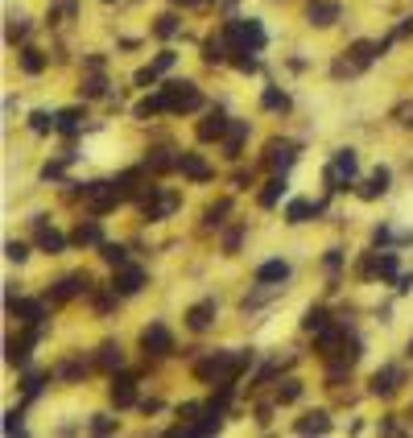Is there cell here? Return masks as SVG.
Masks as SVG:
<instances>
[{
    "instance_id": "5b68a950",
    "label": "cell",
    "mask_w": 413,
    "mask_h": 438,
    "mask_svg": "<svg viewBox=\"0 0 413 438\" xmlns=\"http://www.w3.org/2000/svg\"><path fill=\"white\" fill-rule=\"evenodd\" d=\"M37 335H41V327H37V323H29V331H25L21 339H8V344H4V360H8L12 368H21V364L29 360V348L37 344Z\"/></svg>"
},
{
    "instance_id": "b9f144b4",
    "label": "cell",
    "mask_w": 413,
    "mask_h": 438,
    "mask_svg": "<svg viewBox=\"0 0 413 438\" xmlns=\"http://www.w3.org/2000/svg\"><path fill=\"white\" fill-rule=\"evenodd\" d=\"M232 62H236V70H244V74H248V70H256V58H252V50H236V58H232Z\"/></svg>"
},
{
    "instance_id": "603a6c76",
    "label": "cell",
    "mask_w": 413,
    "mask_h": 438,
    "mask_svg": "<svg viewBox=\"0 0 413 438\" xmlns=\"http://www.w3.org/2000/svg\"><path fill=\"white\" fill-rule=\"evenodd\" d=\"M70 244H79V248H83V244H103V236H99V223H95V219L79 223V228L70 232Z\"/></svg>"
},
{
    "instance_id": "74e56055",
    "label": "cell",
    "mask_w": 413,
    "mask_h": 438,
    "mask_svg": "<svg viewBox=\"0 0 413 438\" xmlns=\"http://www.w3.org/2000/svg\"><path fill=\"white\" fill-rule=\"evenodd\" d=\"M261 103H265V108H273V112H277V108H281V112H285V108H290V99H285V95H281V91H277V87H269V91H265V95H261Z\"/></svg>"
},
{
    "instance_id": "83f0119b",
    "label": "cell",
    "mask_w": 413,
    "mask_h": 438,
    "mask_svg": "<svg viewBox=\"0 0 413 438\" xmlns=\"http://www.w3.org/2000/svg\"><path fill=\"white\" fill-rule=\"evenodd\" d=\"M244 137H248V120H232V128H228V157H240Z\"/></svg>"
},
{
    "instance_id": "9f6ffc18",
    "label": "cell",
    "mask_w": 413,
    "mask_h": 438,
    "mask_svg": "<svg viewBox=\"0 0 413 438\" xmlns=\"http://www.w3.org/2000/svg\"><path fill=\"white\" fill-rule=\"evenodd\" d=\"M178 414H182V418H194V414H203V406H199V401H186Z\"/></svg>"
},
{
    "instance_id": "5bb4252c",
    "label": "cell",
    "mask_w": 413,
    "mask_h": 438,
    "mask_svg": "<svg viewBox=\"0 0 413 438\" xmlns=\"http://www.w3.org/2000/svg\"><path fill=\"white\" fill-rule=\"evenodd\" d=\"M347 339V331L343 327H319L314 331V344H319V352H323V360H331L335 352H339V344Z\"/></svg>"
},
{
    "instance_id": "2e32d148",
    "label": "cell",
    "mask_w": 413,
    "mask_h": 438,
    "mask_svg": "<svg viewBox=\"0 0 413 438\" xmlns=\"http://www.w3.org/2000/svg\"><path fill=\"white\" fill-rule=\"evenodd\" d=\"M178 170H182L186 178H194V182H207V178H211V170H207V161H203L199 153H178Z\"/></svg>"
},
{
    "instance_id": "6da1fadb",
    "label": "cell",
    "mask_w": 413,
    "mask_h": 438,
    "mask_svg": "<svg viewBox=\"0 0 413 438\" xmlns=\"http://www.w3.org/2000/svg\"><path fill=\"white\" fill-rule=\"evenodd\" d=\"M223 37H228L232 50H252V54L265 50V41H269L265 29H261V21H252V17H248V21H228V25H223Z\"/></svg>"
},
{
    "instance_id": "f907efd6",
    "label": "cell",
    "mask_w": 413,
    "mask_h": 438,
    "mask_svg": "<svg viewBox=\"0 0 413 438\" xmlns=\"http://www.w3.org/2000/svg\"><path fill=\"white\" fill-rule=\"evenodd\" d=\"M25 33H29V25H25V21H12V25H8V41H21Z\"/></svg>"
},
{
    "instance_id": "f6af8a7d",
    "label": "cell",
    "mask_w": 413,
    "mask_h": 438,
    "mask_svg": "<svg viewBox=\"0 0 413 438\" xmlns=\"http://www.w3.org/2000/svg\"><path fill=\"white\" fill-rule=\"evenodd\" d=\"M21 430H25L21 410H8V414H4V435H21Z\"/></svg>"
},
{
    "instance_id": "ac0fdd59",
    "label": "cell",
    "mask_w": 413,
    "mask_h": 438,
    "mask_svg": "<svg viewBox=\"0 0 413 438\" xmlns=\"http://www.w3.org/2000/svg\"><path fill=\"white\" fill-rule=\"evenodd\" d=\"M285 277H290V265H285V261H265V265L256 269V281H261V286H281Z\"/></svg>"
},
{
    "instance_id": "bcb514c9",
    "label": "cell",
    "mask_w": 413,
    "mask_h": 438,
    "mask_svg": "<svg viewBox=\"0 0 413 438\" xmlns=\"http://www.w3.org/2000/svg\"><path fill=\"white\" fill-rule=\"evenodd\" d=\"M157 74H161L157 66H141V70H137V87H153V83H157Z\"/></svg>"
},
{
    "instance_id": "ba28073f",
    "label": "cell",
    "mask_w": 413,
    "mask_h": 438,
    "mask_svg": "<svg viewBox=\"0 0 413 438\" xmlns=\"http://www.w3.org/2000/svg\"><path fill=\"white\" fill-rule=\"evenodd\" d=\"M228 128H232V120L223 116V108H211L199 120V141H219V137H228Z\"/></svg>"
},
{
    "instance_id": "484cf974",
    "label": "cell",
    "mask_w": 413,
    "mask_h": 438,
    "mask_svg": "<svg viewBox=\"0 0 413 438\" xmlns=\"http://www.w3.org/2000/svg\"><path fill=\"white\" fill-rule=\"evenodd\" d=\"M21 70H25V74H41V70H46V54L33 50V46H25V50H21Z\"/></svg>"
},
{
    "instance_id": "d4e9b609",
    "label": "cell",
    "mask_w": 413,
    "mask_h": 438,
    "mask_svg": "<svg viewBox=\"0 0 413 438\" xmlns=\"http://www.w3.org/2000/svg\"><path fill=\"white\" fill-rule=\"evenodd\" d=\"M381 50H376V41H356L352 46V66L356 70H364V66H372V58H376Z\"/></svg>"
},
{
    "instance_id": "f1b7e54d",
    "label": "cell",
    "mask_w": 413,
    "mask_h": 438,
    "mask_svg": "<svg viewBox=\"0 0 413 438\" xmlns=\"http://www.w3.org/2000/svg\"><path fill=\"white\" fill-rule=\"evenodd\" d=\"M178 207V195H157L149 207H145V219H161V215H170Z\"/></svg>"
},
{
    "instance_id": "ee69618b",
    "label": "cell",
    "mask_w": 413,
    "mask_h": 438,
    "mask_svg": "<svg viewBox=\"0 0 413 438\" xmlns=\"http://www.w3.org/2000/svg\"><path fill=\"white\" fill-rule=\"evenodd\" d=\"M41 381H46V372H25V381H21V389H25V397H33V393L41 389Z\"/></svg>"
},
{
    "instance_id": "6125c7cd",
    "label": "cell",
    "mask_w": 413,
    "mask_h": 438,
    "mask_svg": "<svg viewBox=\"0 0 413 438\" xmlns=\"http://www.w3.org/2000/svg\"><path fill=\"white\" fill-rule=\"evenodd\" d=\"M103 4H112V0H103Z\"/></svg>"
},
{
    "instance_id": "d6986e66",
    "label": "cell",
    "mask_w": 413,
    "mask_h": 438,
    "mask_svg": "<svg viewBox=\"0 0 413 438\" xmlns=\"http://www.w3.org/2000/svg\"><path fill=\"white\" fill-rule=\"evenodd\" d=\"M385 190H389V170L381 166V170H376V174H372V178L360 186V199H364V203H372V199H381Z\"/></svg>"
},
{
    "instance_id": "d590c367",
    "label": "cell",
    "mask_w": 413,
    "mask_h": 438,
    "mask_svg": "<svg viewBox=\"0 0 413 438\" xmlns=\"http://www.w3.org/2000/svg\"><path fill=\"white\" fill-rule=\"evenodd\" d=\"M376 277H385V281H397V277H401V273H397V257H393V252H385V257H381Z\"/></svg>"
},
{
    "instance_id": "91938a15",
    "label": "cell",
    "mask_w": 413,
    "mask_h": 438,
    "mask_svg": "<svg viewBox=\"0 0 413 438\" xmlns=\"http://www.w3.org/2000/svg\"><path fill=\"white\" fill-rule=\"evenodd\" d=\"M170 4H203V0H170Z\"/></svg>"
},
{
    "instance_id": "94428289",
    "label": "cell",
    "mask_w": 413,
    "mask_h": 438,
    "mask_svg": "<svg viewBox=\"0 0 413 438\" xmlns=\"http://www.w3.org/2000/svg\"><path fill=\"white\" fill-rule=\"evenodd\" d=\"M410 360H413V344H410Z\"/></svg>"
},
{
    "instance_id": "30bf717a",
    "label": "cell",
    "mask_w": 413,
    "mask_h": 438,
    "mask_svg": "<svg viewBox=\"0 0 413 438\" xmlns=\"http://www.w3.org/2000/svg\"><path fill=\"white\" fill-rule=\"evenodd\" d=\"M306 21L319 25V29H323V25H335V21H339V4H335V0H310V4H306Z\"/></svg>"
},
{
    "instance_id": "ab89813d",
    "label": "cell",
    "mask_w": 413,
    "mask_h": 438,
    "mask_svg": "<svg viewBox=\"0 0 413 438\" xmlns=\"http://www.w3.org/2000/svg\"><path fill=\"white\" fill-rule=\"evenodd\" d=\"M302 327H306V331H319V327H327V310H319V306H314V310H306Z\"/></svg>"
},
{
    "instance_id": "7c38bea8",
    "label": "cell",
    "mask_w": 413,
    "mask_h": 438,
    "mask_svg": "<svg viewBox=\"0 0 413 438\" xmlns=\"http://www.w3.org/2000/svg\"><path fill=\"white\" fill-rule=\"evenodd\" d=\"M211 323H215V298H203V302H194L186 310V327L190 331H207Z\"/></svg>"
},
{
    "instance_id": "6f0895ef",
    "label": "cell",
    "mask_w": 413,
    "mask_h": 438,
    "mask_svg": "<svg viewBox=\"0 0 413 438\" xmlns=\"http://www.w3.org/2000/svg\"><path fill=\"white\" fill-rule=\"evenodd\" d=\"M397 290H401V294H410V290H413V273H401V277H397Z\"/></svg>"
},
{
    "instance_id": "ffe728a7",
    "label": "cell",
    "mask_w": 413,
    "mask_h": 438,
    "mask_svg": "<svg viewBox=\"0 0 413 438\" xmlns=\"http://www.w3.org/2000/svg\"><path fill=\"white\" fill-rule=\"evenodd\" d=\"M331 430V418L323 410H310L306 418H298V435H327Z\"/></svg>"
},
{
    "instance_id": "7dc6e473",
    "label": "cell",
    "mask_w": 413,
    "mask_h": 438,
    "mask_svg": "<svg viewBox=\"0 0 413 438\" xmlns=\"http://www.w3.org/2000/svg\"><path fill=\"white\" fill-rule=\"evenodd\" d=\"M83 372H87V364H62V368H58V377H62V381H79Z\"/></svg>"
},
{
    "instance_id": "60d3db41",
    "label": "cell",
    "mask_w": 413,
    "mask_h": 438,
    "mask_svg": "<svg viewBox=\"0 0 413 438\" xmlns=\"http://www.w3.org/2000/svg\"><path fill=\"white\" fill-rule=\"evenodd\" d=\"M91 430H95V435H112V430H116V418H112V414H95V418H91Z\"/></svg>"
},
{
    "instance_id": "4dcf8cb0",
    "label": "cell",
    "mask_w": 413,
    "mask_h": 438,
    "mask_svg": "<svg viewBox=\"0 0 413 438\" xmlns=\"http://www.w3.org/2000/svg\"><path fill=\"white\" fill-rule=\"evenodd\" d=\"M149 170H153V174H165V170H178V157H174L170 149H153V153H149Z\"/></svg>"
},
{
    "instance_id": "f35d334b",
    "label": "cell",
    "mask_w": 413,
    "mask_h": 438,
    "mask_svg": "<svg viewBox=\"0 0 413 438\" xmlns=\"http://www.w3.org/2000/svg\"><path fill=\"white\" fill-rule=\"evenodd\" d=\"M29 128H33V132H50V128H54V116H50V112H33V116H29Z\"/></svg>"
},
{
    "instance_id": "cb8c5ba5",
    "label": "cell",
    "mask_w": 413,
    "mask_h": 438,
    "mask_svg": "<svg viewBox=\"0 0 413 438\" xmlns=\"http://www.w3.org/2000/svg\"><path fill=\"white\" fill-rule=\"evenodd\" d=\"M95 364H99L103 372H116V368L124 364V352H120V344H103V348H99V356H95Z\"/></svg>"
},
{
    "instance_id": "52a82bcc",
    "label": "cell",
    "mask_w": 413,
    "mask_h": 438,
    "mask_svg": "<svg viewBox=\"0 0 413 438\" xmlns=\"http://www.w3.org/2000/svg\"><path fill=\"white\" fill-rule=\"evenodd\" d=\"M141 286H145V269H137V265H120V273L112 277V294H120V298H132Z\"/></svg>"
},
{
    "instance_id": "e575fe53",
    "label": "cell",
    "mask_w": 413,
    "mask_h": 438,
    "mask_svg": "<svg viewBox=\"0 0 413 438\" xmlns=\"http://www.w3.org/2000/svg\"><path fill=\"white\" fill-rule=\"evenodd\" d=\"M99 257H103V261H108V265H116V269H120V265H124V261H128V252H124V248H120V244H99Z\"/></svg>"
},
{
    "instance_id": "f5cc1de1",
    "label": "cell",
    "mask_w": 413,
    "mask_h": 438,
    "mask_svg": "<svg viewBox=\"0 0 413 438\" xmlns=\"http://www.w3.org/2000/svg\"><path fill=\"white\" fill-rule=\"evenodd\" d=\"M339 265H343V252H339V248H331V252H327V269H331V273H339Z\"/></svg>"
},
{
    "instance_id": "9a60e30c",
    "label": "cell",
    "mask_w": 413,
    "mask_h": 438,
    "mask_svg": "<svg viewBox=\"0 0 413 438\" xmlns=\"http://www.w3.org/2000/svg\"><path fill=\"white\" fill-rule=\"evenodd\" d=\"M132 401H137V381L132 377H116L112 381V406L116 410H128Z\"/></svg>"
},
{
    "instance_id": "8d00e7d4",
    "label": "cell",
    "mask_w": 413,
    "mask_h": 438,
    "mask_svg": "<svg viewBox=\"0 0 413 438\" xmlns=\"http://www.w3.org/2000/svg\"><path fill=\"white\" fill-rule=\"evenodd\" d=\"M153 33H157V37H174V33H178V17H174V12H165V17H157V25H153Z\"/></svg>"
},
{
    "instance_id": "680465c9",
    "label": "cell",
    "mask_w": 413,
    "mask_h": 438,
    "mask_svg": "<svg viewBox=\"0 0 413 438\" xmlns=\"http://www.w3.org/2000/svg\"><path fill=\"white\" fill-rule=\"evenodd\" d=\"M397 37H413V17H405V21L397 25Z\"/></svg>"
},
{
    "instance_id": "44dd1931",
    "label": "cell",
    "mask_w": 413,
    "mask_h": 438,
    "mask_svg": "<svg viewBox=\"0 0 413 438\" xmlns=\"http://www.w3.org/2000/svg\"><path fill=\"white\" fill-rule=\"evenodd\" d=\"M281 195H285V174H273V178L265 182V190H261V207H277Z\"/></svg>"
},
{
    "instance_id": "8992f818",
    "label": "cell",
    "mask_w": 413,
    "mask_h": 438,
    "mask_svg": "<svg viewBox=\"0 0 413 438\" xmlns=\"http://www.w3.org/2000/svg\"><path fill=\"white\" fill-rule=\"evenodd\" d=\"M294 157H298V145H294V141H269L265 161H269V170H273V174H285V170L294 166Z\"/></svg>"
},
{
    "instance_id": "836d02e7",
    "label": "cell",
    "mask_w": 413,
    "mask_h": 438,
    "mask_svg": "<svg viewBox=\"0 0 413 438\" xmlns=\"http://www.w3.org/2000/svg\"><path fill=\"white\" fill-rule=\"evenodd\" d=\"M79 91H83V95H87V99H99V95H103V91H108V83H103V79H99V70H95V74H91V79H83V87H79Z\"/></svg>"
},
{
    "instance_id": "277c9868",
    "label": "cell",
    "mask_w": 413,
    "mask_h": 438,
    "mask_svg": "<svg viewBox=\"0 0 413 438\" xmlns=\"http://www.w3.org/2000/svg\"><path fill=\"white\" fill-rule=\"evenodd\" d=\"M141 348H145V356L161 360V356H170V352H174V339H170V331H165L161 323H149V327L141 331Z\"/></svg>"
},
{
    "instance_id": "e0dca14e",
    "label": "cell",
    "mask_w": 413,
    "mask_h": 438,
    "mask_svg": "<svg viewBox=\"0 0 413 438\" xmlns=\"http://www.w3.org/2000/svg\"><path fill=\"white\" fill-rule=\"evenodd\" d=\"M33 228H37V248H41V252H62V248H66V236H62V232L41 228V219H33Z\"/></svg>"
},
{
    "instance_id": "3957f363",
    "label": "cell",
    "mask_w": 413,
    "mask_h": 438,
    "mask_svg": "<svg viewBox=\"0 0 413 438\" xmlns=\"http://www.w3.org/2000/svg\"><path fill=\"white\" fill-rule=\"evenodd\" d=\"M83 199L95 215H103L120 203V190H116V182H91V186H83Z\"/></svg>"
},
{
    "instance_id": "8fae6325",
    "label": "cell",
    "mask_w": 413,
    "mask_h": 438,
    "mask_svg": "<svg viewBox=\"0 0 413 438\" xmlns=\"http://www.w3.org/2000/svg\"><path fill=\"white\" fill-rule=\"evenodd\" d=\"M8 315L21 323H41L46 319V302H29V298H8Z\"/></svg>"
},
{
    "instance_id": "681fc988",
    "label": "cell",
    "mask_w": 413,
    "mask_h": 438,
    "mask_svg": "<svg viewBox=\"0 0 413 438\" xmlns=\"http://www.w3.org/2000/svg\"><path fill=\"white\" fill-rule=\"evenodd\" d=\"M376 265H381V252H376V257H364V261H360V277H372Z\"/></svg>"
},
{
    "instance_id": "7402d4cb",
    "label": "cell",
    "mask_w": 413,
    "mask_h": 438,
    "mask_svg": "<svg viewBox=\"0 0 413 438\" xmlns=\"http://www.w3.org/2000/svg\"><path fill=\"white\" fill-rule=\"evenodd\" d=\"M319 211H323L319 203H306V199H294V203L285 207V219H290V223H306V219H310V215H319Z\"/></svg>"
},
{
    "instance_id": "f546056e",
    "label": "cell",
    "mask_w": 413,
    "mask_h": 438,
    "mask_svg": "<svg viewBox=\"0 0 413 438\" xmlns=\"http://www.w3.org/2000/svg\"><path fill=\"white\" fill-rule=\"evenodd\" d=\"M223 50H228V37H223V33H219V37H207V41H203V58H207V62H211V66H215V62H223V58H228V54H223Z\"/></svg>"
},
{
    "instance_id": "c3c4849f",
    "label": "cell",
    "mask_w": 413,
    "mask_h": 438,
    "mask_svg": "<svg viewBox=\"0 0 413 438\" xmlns=\"http://www.w3.org/2000/svg\"><path fill=\"white\" fill-rule=\"evenodd\" d=\"M240 236H244V228H232V232L223 236V248H228V252H236V248H240Z\"/></svg>"
},
{
    "instance_id": "4fadbf2b",
    "label": "cell",
    "mask_w": 413,
    "mask_h": 438,
    "mask_svg": "<svg viewBox=\"0 0 413 438\" xmlns=\"http://www.w3.org/2000/svg\"><path fill=\"white\" fill-rule=\"evenodd\" d=\"M397 385H401V368H393V364H389V368H381V372L372 377L368 393H372V397H393V393H397Z\"/></svg>"
},
{
    "instance_id": "816d5d0a",
    "label": "cell",
    "mask_w": 413,
    "mask_h": 438,
    "mask_svg": "<svg viewBox=\"0 0 413 438\" xmlns=\"http://www.w3.org/2000/svg\"><path fill=\"white\" fill-rule=\"evenodd\" d=\"M174 58H178V54H174V50H161V54H157V62H153V66H157V70H170V66H174Z\"/></svg>"
},
{
    "instance_id": "4316f807",
    "label": "cell",
    "mask_w": 413,
    "mask_h": 438,
    "mask_svg": "<svg viewBox=\"0 0 413 438\" xmlns=\"http://www.w3.org/2000/svg\"><path fill=\"white\" fill-rule=\"evenodd\" d=\"M132 112H137V120H149V116L165 112V95H161V91H157V95H145V99H141V103H137Z\"/></svg>"
},
{
    "instance_id": "7a4b0ae2",
    "label": "cell",
    "mask_w": 413,
    "mask_h": 438,
    "mask_svg": "<svg viewBox=\"0 0 413 438\" xmlns=\"http://www.w3.org/2000/svg\"><path fill=\"white\" fill-rule=\"evenodd\" d=\"M161 95H165V112H194L199 103H203V95H199V87L194 83H165L161 87Z\"/></svg>"
},
{
    "instance_id": "11a10c76",
    "label": "cell",
    "mask_w": 413,
    "mask_h": 438,
    "mask_svg": "<svg viewBox=\"0 0 413 438\" xmlns=\"http://www.w3.org/2000/svg\"><path fill=\"white\" fill-rule=\"evenodd\" d=\"M62 174V161H50V166H41V178H58Z\"/></svg>"
},
{
    "instance_id": "d6a6232c",
    "label": "cell",
    "mask_w": 413,
    "mask_h": 438,
    "mask_svg": "<svg viewBox=\"0 0 413 438\" xmlns=\"http://www.w3.org/2000/svg\"><path fill=\"white\" fill-rule=\"evenodd\" d=\"M298 397H302V381H294V377H290V381H281V385H277V401H281V406H290V401H298Z\"/></svg>"
},
{
    "instance_id": "7bdbcfd3",
    "label": "cell",
    "mask_w": 413,
    "mask_h": 438,
    "mask_svg": "<svg viewBox=\"0 0 413 438\" xmlns=\"http://www.w3.org/2000/svg\"><path fill=\"white\" fill-rule=\"evenodd\" d=\"M4 257H8V261H17V265H21V261H25V257H29V248H25V244H21V240H8V244H4Z\"/></svg>"
},
{
    "instance_id": "db71d44e",
    "label": "cell",
    "mask_w": 413,
    "mask_h": 438,
    "mask_svg": "<svg viewBox=\"0 0 413 438\" xmlns=\"http://www.w3.org/2000/svg\"><path fill=\"white\" fill-rule=\"evenodd\" d=\"M389 240H393V232H389V228H376V232H372V244H376V248H381V244H389Z\"/></svg>"
},
{
    "instance_id": "1f68e13d",
    "label": "cell",
    "mask_w": 413,
    "mask_h": 438,
    "mask_svg": "<svg viewBox=\"0 0 413 438\" xmlns=\"http://www.w3.org/2000/svg\"><path fill=\"white\" fill-rule=\"evenodd\" d=\"M228 211H232V203H228V199H219V203H211V207L203 211V223H207V228H219Z\"/></svg>"
},
{
    "instance_id": "9c48e42d",
    "label": "cell",
    "mask_w": 413,
    "mask_h": 438,
    "mask_svg": "<svg viewBox=\"0 0 413 438\" xmlns=\"http://www.w3.org/2000/svg\"><path fill=\"white\" fill-rule=\"evenodd\" d=\"M91 290V277L87 273H70V277H62L54 290H50V302H70L74 294H87Z\"/></svg>"
}]
</instances>
